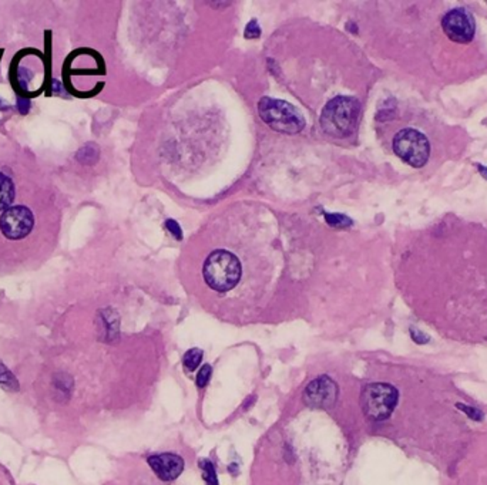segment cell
Listing matches in <instances>:
<instances>
[{
    "instance_id": "cell-18",
    "label": "cell",
    "mask_w": 487,
    "mask_h": 485,
    "mask_svg": "<svg viewBox=\"0 0 487 485\" xmlns=\"http://www.w3.org/2000/svg\"><path fill=\"white\" fill-rule=\"evenodd\" d=\"M165 226H167V229L173 233V236L174 238H177L178 240L180 239H182V232H181V228H180V225L175 222V221H173V219H168L167 222H165Z\"/></svg>"
},
{
    "instance_id": "cell-7",
    "label": "cell",
    "mask_w": 487,
    "mask_h": 485,
    "mask_svg": "<svg viewBox=\"0 0 487 485\" xmlns=\"http://www.w3.org/2000/svg\"><path fill=\"white\" fill-rule=\"evenodd\" d=\"M393 151L406 164L420 168L429 160L430 145L425 134L413 128H405L395 135Z\"/></svg>"
},
{
    "instance_id": "cell-3",
    "label": "cell",
    "mask_w": 487,
    "mask_h": 485,
    "mask_svg": "<svg viewBox=\"0 0 487 485\" xmlns=\"http://www.w3.org/2000/svg\"><path fill=\"white\" fill-rule=\"evenodd\" d=\"M361 106L359 101L354 97L339 96L332 99L322 110L321 114V127L322 130L332 137L344 138L351 135L359 118Z\"/></svg>"
},
{
    "instance_id": "cell-10",
    "label": "cell",
    "mask_w": 487,
    "mask_h": 485,
    "mask_svg": "<svg viewBox=\"0 0 487 485\" xmlns=\"http://www.w3.org/2000/svg\"><path fill=\"white\" fill-rule=\"evenodd\" d=\"M148 464L155 472V475L163 481H173L184 469V461L180 455L175 454H157L148 458Z\"/></svg>"
},
{
    "instance_id": "cell-1",
    "label": "cell",
    "mask_w": 487,
    "mask_h": 485,
    "mask_svg": "<svg viewBox=\"0 0 487 485\" xmlns=\"http://www.w3.org/2000/svg\"><path fill=\"white\" fill-rule=\"evenodd\" d=\"M62 191L28 148L0 140V277L42 268L56 252Z\"/></svg>"
},
{
    "instance_id": "cell-2",
    "label": "cell",
    "mask_w": 487,
    "mask_h": 485,
    "mask_svg": "<svg viewBox=\"0 0 487 485\" xmlns=\"http://www.w3.org/2000/svg\"><path fill=\"white\" fill-rule=\"evenodd\" d=\"M11 83L23 97H36L45 87V59L38 50L19 52L11 65Z\"/></svg>"
},
{
    "instance_id": "cell-16",
    "label": "cell",
    "mask_w": 487,
    "mask_h": 485,
    "mask_svg": "<svg viewBox=\"0 0 487 485\" xmlns=\"http://www.w3.org/2000/svg\"><path fill=\"white\" fill-rule=\"evenodd\" d=\"M457 408L461 410L463 413H466L470 418H473V420H476V421L483 420V413H481L480 410L474 408V407H469V406H464V404H461V403H457Z\"/></svg>"
},
{
    "instance_id": "cell-15",
    "label": "cell",
    "mask_w": 487,
    "mask_h": 485,
    "mask_svg": "<svg viewBox=\"0 0 487 485\" xmlns=\"http://www.w3.org/2000/svg\"><path fill=\"white\" fill-rule=\"evenodd\" d=\"M211 379V367L209 364H205L201 367V370L198 372V376H197V386L198 387H205L208 384Z\"/></svg>"
},
{
    "instance_id": "cell-12",
    "label": "cell",
    "mask_w": 487,
    "mask_h": 485,
    "mask_svg": "<svg viewBox=\"0 0 487 485\" xmlns=\"http://www.w3.org/2000/svg\"><path fill=\"white\" fill-rule=\"evenodd\" d=\"M201 360H202V352L199 349H191L184 356V367L188 372H192L198 367Z\"/></svg>"
},
{
    "instance_id": "cell-5",
    "label": "cell",
    "mask_w": 487,
    "mask_h": 485,
    "mask_svg": "<svg viewBox=\"0 0 487 485\" xmlns=\"http://www.w3.org/2000/svg\"><path fill=\"white\" fill-rule=\"evenodd\" d=\"M263 121L273 130L284 134H298L305 127V118L292 104L271 97H264L258 103Z\"/></svg>"
},
{
    "instance_id": "cell-8",
    "label": "cell",
    "mask_w": 487,
    "mask_h": 485,
    "mask_svg": "<svg viewBox=\"0 0 487 485\" xmlns=\"http://www.w3.org/2000/svg\"><path fill=\"white\" fill-rule=\"evenodd\" d=\"M442 28L447 38L456 43H469L474 36V21L466 9H453L442 19Z\"/></svg>"
},
{
    "instance_id": "cell-20",
    "label": "cell",
    "mask_w": 487,
    "mask_h": 485,
    "mask_svg": "<svg viewBox=\"0 0 487 485\" xmlns=\"http://www.w3.org/2000/svg\"><path fill=\"white\" fill-rule=\"evenodd\" d=\"M478 169H481L480 172L487 178V168H484V167H481V165H478Z\"/></svg>"
},
{
    "instance_id": "cell-9",
    "label": "cell",
    "mask_w": 487,
    "mask_h": 485,
    "mask_svg": "<svg viewBox=\"0 0 487 485\" xmlns=\"http://www.w3.org/2000/svg\"><path fill=\"white\" fill-rule=\"evenodd\" d=\"M338 397V386L328 376L315 379L308 384L304 393V401L314 408L332 407Z\"/></svg>"
},
{
    "instance_id": "cell-6",
    "label": "cell",
    "mask_w": 487,
    "mask_h": 485,
    "mask_svg": "<svg viewBox=\"0 0 487 485\" xmlns=\"http://www.w3.org/2000/svg\"><path fill=\"white\" fill-rule=\"evenodd\" d=\"M398 390L385 383H373L363 389L361 406L365 416L375 421L386 420L398 404Z\"/></svg>"
},
{
    "instance_id": "cell-14",
    "label": "cell",
    "mask_w": 487,
    "mask_h": 485,
    "mask_svg": "<svg viewBox=\"0 0 487 485\" xmlns=\"http://www.w3.org/2000/svg\"><path fill=\"white\" fill-rule=\"evenodd\" d=\"M201 468H202V476L205 479V482L208 485H218V479H217V475H215V469H214V465L209 462V461H202L201 462Z\"/></svg>"
},
{
    "instance_id": "cell-19",
    "label": "cell",
    "mask_w": 487,
    "mask_h": 485,
    "mask_svg": "<svg viewBox=\"0 0 487 485\" xmlns=\"http://www.w3.org/2000/svg\"><path fill=\"white\" fill-rule=\"evenodd\" d=\"M412 338H413V340H415L416 343H420V345L429 342V338H427V336H425L423 333H420V332H417V330H415V329H412Z\"/></svg>"
},
{
    "instance_id": "cell-4",
    "label": "cell",
    "mask_w": 487,
    "mask_h": 485,
    "mask_svg": "<svg viewBox=\"0 0 487 485\" xmlns=\"http://www.w3.org/2000/svg\"><path fill=\"white\" fill-rule=\"evenodd\" d=\"M202 275L205 284L217 292H228L235 288L242 275L239 260L224 250L214 251L204 262Z\"/></svg>"
},
{
    "instance_id": "cell-13",
    "label": "cell",
    "mask_w": 487,
    "mask_h": 485,
    "mask_svg": "<svg viewBox=\"0 0 487 485\" xmlns=\"http://www.w3.org/2000/svg\"><path fill=\"white\" fill-rule=\"evenodd\" d=\"M325 219H327L328 225L335 226V228H348L354 223L352 219H349L348 216L341 215V213H325Z\"/></svg>"
},
{
    "instance_id": "cell-17",
    "label": "cell",
    "mask_w": 487,
    "mask_h": 485,
    "mask_svg": "<svg viewBox=\"0 0 487 485\" xmlns=\"http://www.w3.org/2000/svg\"><path fill=\"white\" fill-rule=\"evenodd\" d=\"M244 35H246L247 39H257L260 38L261 35V28L258 26L257 21H251L247 28H246V32H244Z\"/></svg>"
},
{
    "instance_id": "cell-11",
    "label": "cell",
    "mask_w": 487,
    "mask_h": 485,
    "mask_svg": "<svg viewBox=\"0 0 487 485\" xmlns=\"http://www.w3.org/2000/svg\"><path fill=\"white\" fill-rule=\"evenodd\" d=\"M0 387L8 391H19V381L15 374L0 360Z\"/></svg>"
}]
</instances>
